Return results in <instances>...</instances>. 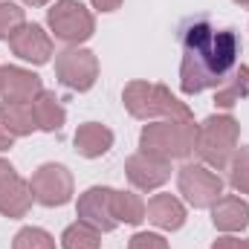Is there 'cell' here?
I'll return each instance as SVG.
<instances>
[{"label": "cell", "mask_w": 249, "mask_h": 249, "mask_svg": "<svg viewBox=\"0 0 249 249\" xmlns=\"http://www.w3.org/2000/svg\"><path fill=\"white\" fill-rule=\"evenodd\" d=\"M180 87L194 96L229 81L238 70L241 38L232 26H217L209 15H194L180 26Z\"/></svg>", "instance_id": "cell-1"}, {"label": "cell", "mask_w": 249, "mask_h": 249, "mask_svg": "<svg viewBox=\"0 0 249 249\" xmlns=\"http://www.w3.org/2000/svg\"><path fill=\"white\" fill-rule=\"evenodd\" d=\"M122 102L133 119H180L191 122V110L165 87V84H151V81H130L122 90Z\"/></svg>", "instance_id": "cell-2"}, {"label": "cell", "mask_w": 249, "mask_h": 249, "mask_svg": "<svg viewBox=\"0 0 249 249\" xmlns=\"http://www.w3.org/2000/svg\"><path fill=\"white\" fill-rule=\"evenodd\" d=\"M197 142V127L194 122H180V119H162V122L145 124L139 133V148L142 154L160 157V160H186L194 154Z\"/></svg>", "instance_id": "cell-3"}, {"label": "cell", "mask_w": 249, "mask_h": 249, "mask_svg": "<svg viewBox=\"0 0 249 249\" xmlns=\"http://www.w3.org/2000/svg\"><path fill=\"white\" fill-rule=\"evenodd\" d=\"M238 133L241 124L235 122V116L223 113V116H209L206 122L197 127V142L194 151L203 157L206 165L212 168H229L235 151H238Z\"/></svg>", "instance_id": "cell-4"}, {"label": "cell", "mask_w": 249, "mask_h": 249, "mask_svg": "<svg viewBox=\"0 0 249 249\" xmlns=\"http://www.w3.org/2000/svg\"><path fill=\"white\" fill-rule=\"evenodd\" d=\"M47 23L50 29L55 32V38L64 41V44H84L93 29H96V20L93 15L78 3V0H55V6L47 12Z\"/></svg>", "instance_id": "cell-5"}, {"label": "cell", "mask_w": 249, "mask_h": 249, "mask_svg": "<svg viewBox=\"0 0 249 249\" xmlns=\"http://www.w3.org/2000/svg\"><path fill=\"white\" fill-rule=\"evenodd\" d=\"M177 186L194 209H209L223 197V180L206 165H194V162H186L177 171Z\"/></svg>", "instance_id": "cell-6"}, {"label": "cell", "mask_w": 249, "mask_h": 249, "mask_svg": "<svg viewBox=\"0 0 249 249\" xmlns=\"http://www.w3.org/2000/svg\"><path fill=\"white\" fill-rule=\"evenodd\" d=\"M55 75L64 87L84 93L99 78V58L84 47H70V50L58 53V58H55Z\"/></svg>", "instance_id": "cell-7"}, {"label": "cell", "mask_w": 249, "mask_h": 249, "mask_svg": "<svg viewBox=\"0 0 249 249\" xmlns=\"http://www.w3.org/2000/svg\"><path fill=\"white\" fill-rule=\"evenodd\" d=\"M29 186H32V197H35L41 206H50V209L64 206V203L72 200V174H70L64 165H58V162L41 165V168L32 174Z\"/></svg>", "instance_id": "cell-8"}, {"label": "cell", "mask_w": 249, "mask_h": 249, "mask_svg": "<svg viewBox=\"0 0 249 249\" xmlns=\"http://www.w3.org/2000/svg\"><path fill=\"white\" fill-rule=\"evenodd\" d=\"M110 200H113V188H105V186L87 188L78 197V220L90 223L99 232H113L116 229V217H113Z\"/></svg>", "instance_id": "cell-9"}, {"label": "cell", "mask_w": 249, "mask_h": 249, "mask_svg": "<svg viewBox=\"0 0 249 249\" xmlns=\"http://www.w3.org/2000/svg\"><path fill=\"white\" fill-rule=\"evenodd\" d=\"M124 174L139 191H151V188H160L171 177V162L139 151L124 160Z\"/></svg>", "instance_id": "cell-10"}, {"label": "cell", "mask_w": 249, "mask_h": 249, "mask_svg": "<svg viewBox=\"0 0 249 249\" xmlns=\"http://www.w3.org/2000/svg\"><path fill=\"white\" fill-rule=\"evenodd\" d=\"M44 90L41 78L23 67H0V99L12 102V105H26L35 102L38 93Z\"/></svg>", "instance_id": "cell-11"}, {"label": "cell", "mask_w": 249, "mask_h": 249, "mask_svg": "<svg viewBox=\"0 0 249 249\" xmlns=\"http://www.w3.org/2000/svg\"><path fill=\"white\" fill-rule=\"evenodd\" d=\"M9 47L18 58L29 64H47L53 55V38L44 32V26L38 23H23L12 38H9Z\"/></svg>", "instance_id": "cell-12"}, {"label": "cell", "mask_w": 249, "mask_h": 249, "mask_svg": "<svg viewBox=\"0 0 249 249\" xmlns=\"http://www.w3.org/2000/svg\"><path fill=\"white\" fill-rule=\"evenodd\" d=\"M212 223L220 232H241V229H247L249 226V203L241 200V197H235V194L220 197L212 206Z\"/></svg>", "instance_id": "cell-13"}, {"label": "cell", "mask_w": 249, "mask_h": 249, "mask_svg": "<svg viewBox=\"0 0 249 249\" xmlns=\"http://www.w3.org/2000/svg\"><path fill=\"white\" fill-rule=\"evenodd\" d=\"M145 214H148V220L154 226H160L165 232H174V229H180L186 223V209L171 194H154L148 200V206H145Z\"/></svg>", "instance_id": "cell-14"}, {"label": "cell", "mask_w": 249, "mask_h": 249, "mask_svg": "<svg viewBox=\"0 0 249 249\" xmlns=\"http://www.w3.org/2000/svg\"><path fill=\"white\" fill-rule=\"evenodd\" d=\"M72 142H75V151L81 157L96 160V157H102V154H107L113 148V130L105 127V124H99V122H87L75 130V139Z\"/></svg>", "instance_id": "cell-15"}, {"label": "cell", "mask_w": 249, "mask_h": 249, "mask_svg": "<svg viewBox=\"0 0 249 249\" xmlns=\"http://www.w3.org/2000/svg\"><path fill=\"white\" fill-rule=\"evenodd\" d=\"M32 200H35L32 197V186L20 174H15L6 186L0 188V214H6V217H23L29 212Z\"/></svg>", "instance_id": "cell-16"}, {"label": "cell", "mask_w": 249, "mask_h": 249, "mask_svg": "<svg viewBox=\"0 0 249 249\" xmlns=\"http://www.w3.org/2000/svg\"><path fill=\"white\" fill-rule=\"evenodd\" d=\"M32 110H35V122H38V127H41V130L55 133V130H61V127H64L67 113H64L61 102L55 99V93L41 90V93H38V99L32 102Z\"/></svg>", "instance_id": "cell-17"}, {"label": "cell", "mask_w": 249, "mask_h": 249, "mask_svg": "<svg viewBox=\"0 0 249 249\" xmlns=\"http://www.w3.org/2000/svg\"><path fill=\"white\" fill-rule=\"evenodd\" d=\"M0 122L6 124V130H9L12 136H29L32 130H38L32 102H26V105L3 102V105H0Z\"/></svg>", "instance_id": "cell-18"}, {"label": "cell", "mask_w": 249, "mask_h": 249, "mask_svg": "<svg viewBox=\"0 0 249 249\" xmlns=\"http://www.w3.org/2000/svg\"><path fill=\"white\" fill-rule=\"evenodd\" d=\"M247 96H249V67H238V70L229 75V81L217 87L214 105H217L220 110H232V107H235L241 99H247Z\"/></svg>", "instance_id": "cell-19"}, {"label": "cell", "mask_w": 249, "mask_h": 249, "mask_svg": "<svg viewBox=\"0 0 249 249\" xmlns=\"http://www.w3.org/2000/svg\"><path fill=\"white\" fill-rule=\"evenodd\" d=\"M110 206H113L116 223H130V226H136V223L145 220V203H142V197L133 194V191H113Z\"/></svg>", "instance_id": "cell-20"}, {"label": "cell", "mask_w": 249, "mask_h": 249, "mask_svg": "<svg viewBox=\"0 0 249 249\" xmlns=\"http://www.w3.org/2000/svg\"><path fill=\"white\" fill-rule=\"evenodd\" d=\"M61 247L64 249H99V229H93L90 223L84 220H75L72 226H67L61 235Z\"/></svg>", "instance_id": "cell-21"}, {"label": "cell", "mask_w": 249, "mask_h": 249, "mask_svg": "<svg viewBox=\"0 0 249 249\" xmlns=\"http://www.w3.org/2000/svg\"><path fill=\"white\" fill-rule=\"evenodd\" d=\"M229 186L241 194H249V145L238 148L229 162Z\"/></svg>", "instance_id": "cell-22"}, {"label": "cell", "mask_w": 249, "mask_h": 249, "mask_svg": "<svg viewBox=\"0 0 249 249\" xmlns=\"http://www.w3.org/2000/svg\"><path fill=\"white\" fill-rule=\"evenodd\" d=\"M12 249H55V238L38 226H26L15 235Z\"/></svg>", "instance_id": "cell-23"}, {"label": "cell", "mask_w": 249, "mask_h": 249, "mask_svg": "<svg viewBox=\"0 0 249 249\" xmlns=\"http://www.w3.org/2000/svg\"><path fill=\"white\" fill-rule=\"evenodd\" d=\"M23 26V9L15 3H0V41L12 38Z\"/></svg>", "instance_id": "cell-24"}, {"label": "cell", "mask_w": 249, "mask_h": 249, "mask_svg": "<svg viewBox=\"0 0 249 249\" xmlns=\"http://www.w3.org/2000/svg\"><path fill=\"white\" fill-rule=\"evenodd\" d=\"M127 249H168V241L162 235H151V232H136L130 238Z\"/></svg>", "instance_id": "cell-25"}, {"label": "cell", "mask_w": 249, "mask_h": 249, "mask_svg": "<svg viewBox=\"0 0 249 249\" xmlns=\"http://www.w3.org/2000/svg\"><path fill=\"white\" fill-rule=\"evenodd\" d=\"M212 249H249V241H241V238H217Z\"/></svg>", "instance_id": "cell-26"}, {"label": "cell", "mask_w": 249, "mask_h": 249, "mask_svg": "<svg viewBox=\"0 0 249 249\" xmlns=\"http://www.w3.org/2000/svg\"><path fill=\"white\" fill-rule=\"evenodd\" d=\"M15 174H18V171L12 168V162H6V160H0V188L6 186V183H9V180L15 177Z\"/></svg>", "instance_id": "cell-27"}, {"label": "cell", "mask_w": 249, "mask_h": 249, "mask_svg": "<svg viewBox=\"0 0 249 249\" xmlns=\"http://www.w3.org/2000/svg\"><path fill=\"white\" fill-rule=\"evenodd\" d=\"M93 6H96L99 12H113V9L122 6V0H93Z\"/></svg>", "instance_id": "cell-28"}, {"label": "cell", "mask_w": 249, "mask_h": 249, "mask_svg": "<svg viewBox=\"0 0 249 249\" xmlns=\"http://www.w3.org/2000/svg\"><path fill=\"white\" fill-rule=\"evenodd\" d=\"M12 142H15V136L6 130V124L0 122V151H6V148H12Z\"/></svg>", "instance_id": "cell-29"}, {"label": "cell", "mask_w": 249, "mask_h": 249, "mask_svg": "<svg viewBox=\"0 0 249 249\" xmlns=\"http://www.w3.org/2000/svg\"><path fill=\"white\" fill-rule=\"evenodd\" d=\"M23 3H29V6H44V3H50V0H23Z\"/></svg>", "instance_id": "cell-30"}, {"label": "cell", "mask_w": 249, "mask_h": 249, "mask_svg": "<svg viewBox=\"0 0 249 249\" xmlns=\"http://www.w3.org/2000/svg\"><path fill=\"white\" fill-rule=\"evenodd\" d=\"M235 3H238V6H247V9H249V0H235Z\"/></svg>", "instance_id": "cell-31"}]
</instances>
